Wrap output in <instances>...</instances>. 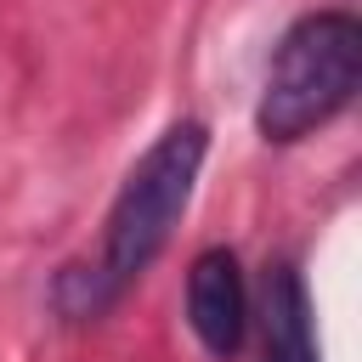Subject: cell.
<instances>
[{
	"mask_svg": "<svg viewBox=\"0 0 362 362\" xmlns=\"http://www.w3.org/2000/svg\"><path fill=\"white\" fill-rule=\"evenodd\" d=\"M356 79H362V23L339 6L305 11L266 62L255 130L266 141L288 147V141L322 130L356 96Z\"/></svg>",
	"mask_w": 362,
	"mask_h": 362,
	"instance_id": "2",
	"label": "cell"
},
{
	"mask_svg": "<svg viewBox=\"0 0 362 362\" xmlns=\"http://www.w3.org/2000/svg\"><path fill=\"white\" fill-rule=\"evenodd\" d=\"M260 322V362H317L311 334V294L305 277L288 260H272L260 277V305L249 311Z\"/></svg>",
	"mask_w": 362,
	"mask_h": 362,
	"instance_id": "4",
	"label": "cell"
},
{
	"mask_svg": "<svg viewBox=\"0 0 362 362\" xmlns=\"http://www.w3.org/2000/svg\"><path fill=\"white\" fill-rule=\"evenodd\" d=\"M187 322L209 356H238L249 334V283L232 249H204L187 272Z\"/></svg>",
	"mask_w": 362,
	"mask_h": 362,
	"instance_id": "3",
	"label": "cell"
},
{
	"mask_svg": "<svg viewBox=\"0 0 362 362\" xmlns=\"http://www.w3.org/2000/svg\"><path fill=\"white\" fill-rule=\"evenodd\" d=\"M204 158H209V130L198 119H181L130 164V175L113 192L107 226H102V255L62 266L57 283H51V300L68 322H96L164 255L170 232L181 226V215L192 204Z\"/></svg>",
	"mask_w": 362,
	"mask_h": 362,
	"instance_id": "1",
	"label": "cell"
}]
</instances>
